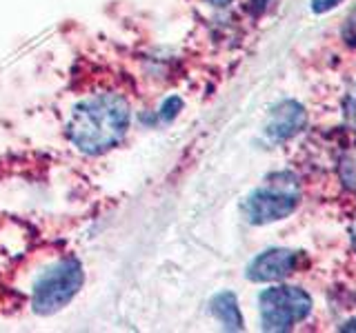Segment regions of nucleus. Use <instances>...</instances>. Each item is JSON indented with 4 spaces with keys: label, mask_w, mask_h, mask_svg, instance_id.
<instances>
[{
    "label": "nucleus",
    "mask_w": 356,
    "mask_h": 333,
    "mask_svg": "<svg viewBox=\"0 0 356 333\" xmlns=\"http://www.w3.org/2000/svg\"><path fill=\"white\" fill-rule=\"evenodd\" d=\"M129 105L120 94H98L83 100L72 114L67 133L85 153H103L125 138Z\"/></svg>",
    "instance_id": "1"
},
{
    "label": "nucleus",
    "mask_w": 356,
    "mask_h": 333,
    "mask_svg": "<svg viewBox=\"0 0 356 333\" xmlns=\"http://www.w3.org/2000/svg\"><path fill=\"white\" fill-rule=\"evenodd\" d=\"M300 182L294 173L278 171L254 189L243 203V216L252 225H270L287 218L298 205Z\"/></svg>",
    "instance_id": "2"
},
{
    "label": "nucleus",
    "mask_w": 356,
    "mask_h": 333,
    "mask_svg": "<svg viewBox=\"0 0 356 333\" xmlns=\"http://www.w3.org/2000/svg\"><path fill=\"white\" fill-rule=\"evenodd\" d=\"M259 309L265 331H287L312 314V298L300 287L278 284L259 296Z\"/></svg>",
    "instance_id": "3"
},
{
    "label": "nucleus",
    "mask_w": 356,
    "mask_h": 333,
    "mask_svg": "<svg viewBox=\"0 0 356 333\" xmlns=\"http://www.w3.org/2000/svg\"><path fill=\"white\" fill-rule=\"evenodd\" d=\"M83 284V266L78 260H60L44 271L36 284H33V309L38 314H51V311L65 307L76 296Z\"/></svg>",
    "instance_id": "4"
},
{
    "label": "nucleus",
    "mask_w": 356,
    "mask_h": 333,
    "mask_svg": "<svg viewBox=\"0 0 356 333\" xmlns=\"http://www.w3.org/2000/svg\"><path fill=\"white\" fill-rule=\"evenodd\" d=\"M300 266V253L292 249H267L250 262L248 278L252 282H276L292 275Z\"/></svg>",
    "instance_id": "5"
},
{
    "label": "nucleus",
    "mask_w": 356,
    "mask_h": 333,
    "mask_svg": "<svg viewBox=\"0 0 356 333\" xmlns=\"http://www.w3.org/2000/svg\"><path fill=\"white\" fill-rule=\"evenodd\" d=\"M305 127V109L294 100H283L272 109V118L265 127V136L276 142L287 140Z\"/></svg>",
    "instance_id": "6"
},
{
    "label": "nucleus",
    "mask_w": 356,
    "mask_h": 333,
    "mask_svg": "<svg viewBox=\"0 0 356 333\" xmlns=\"http://www.w3.org/2000/svg\"><path fill=\"white\" fill-rule=\"evenodd\" d=\"M211 314L222 322L225 329H234V331L243 329V316L236 302V296L229 291H222L211 300Z\"/></svg>",
    "instance_id": "7"
},
{
    "label": "nucleus",
    "mask_w": 356,
    "mask_h": 333,
    "mask_svg": "<svg viewBox=\"0 0 356 333\" xmlns=\"http://www.w3.org/2000/svg\"><path fill=\"white\" fill-rule=\"evenodd\" d=\"M337 178L345 191L356 198V136L337 155Z\"/></svg>",
    "instance_id": "8"
},
{
    "label": "nucleus",
    "mask_w": 356,
    "mask_h": 333,
    "mask_svg": "<svg viewBox=\"0 0 356 333\" xmlns=\"http://www.w3.org/2000/svg\"><path fill=\"white\" fill-rule=\"evenodd\" d=\"M343 127L356 136V83L343 96Z\"/></svg>",
    "instance_id": "9"
},
{
    "label": "nucleus",
    "mask_w": 356,
    "mask_h": 333,
    "mask_svg": "<svg viewBox=\"0 0 356 333\" xmlns=\"http://www.w3.org/2000/svg\"><path fill=\"white\" fill-rule=\"evenodd\" d=\"M341 36H343V40H345V42L350 44V47H356V7L350 11L348 20H345Z\"/></svg>",
    "instance_id": "10"
},
{
    "label": "nucleus",
    "mask_w": 356,
    "mask_h": 333,
    "mask_svg": "<svg viewBox=\"0 0 356 333\" xmlns=\"http://www.w3.org/2000/svg\"><path fill=\"white\" fill-rule=\"evenodd\" d=\"M339 3H343V0H312V11L314 14H327Z\"/></svg>",
    "instance_id": "11"
},
{
    "label": "nucleus",
    "mask_w": 356,
    "mask_h": 333,
    "mask_svg": "<svg viewBox=\"0 0 356 333\" xmlns=\"http://www.w3.org/2000/svg\"><path fill=\"white\" fill-rule=\"evenodd\" d=\"M350 240H352V249L356 251V216H354L352 227H350Z\"/></svg>",
    "instance_id": "12"
},
{
    "label": "nucleus",
    "mask_w": 356,
    "mask_h": 333,
    "mask_svg": "<svg viewBox=\"0 0 356 333\" xmlns=\"http://www.w3.org/2000/svg\"><path fill=\"white\" fill-rule=\"evenodd\" d=\"M205 3H209V5H216V7H222V5H229L232 0H205Z\"/></svg>",
    "instance_id": "13"
},
{
    "label": "nucleus",
    "mask_w": 356,
    "mask_h": 333,
    "mask_svg": "<svg viewBox=\"0 0 356 333\" xmlns=\"http://www.w3.org/2000/svg\"><path fill=\"white\" fill-rule=\"evenodd\" d=\"M341 331H356V318L352 322H348V325H343Z\"/></svg>",
    "instance_id": "14"
},
{
    "label": "nucleus",
    "mask_w": 356,
    "mask_h": 333,
    "mask_svg": "<svg viewBox=\"0 0 356 333\" xmlns=\"http://www.w3.org/2000/svg\"><path fill=\"white\" fill-rule=\"evenodd\" d=\"M263 3H265V5H267V0H263Z\"/></svg>",
    "instance_id": "15"
}]
</instances>
